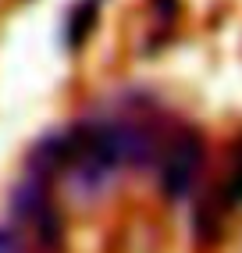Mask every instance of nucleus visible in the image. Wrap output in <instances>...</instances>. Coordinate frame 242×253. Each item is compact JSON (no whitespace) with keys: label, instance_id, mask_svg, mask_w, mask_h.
Segmentation results:
<instances>
[{"label":"nucleus","instance_id":"1","mask_svg":"<svg viewBox=\"0 0 242 253\" xmlns=\"http://www.w3.org/2000/svg\"><path fill=\"white\" fill-rule=\"evenodd\" d=\"M200 161H203V139L196 132H182V136L171 143L167 157H164V171H161V185H164V193L171 200H182L193 189Z\"/></svg>","mask_w":242,"mask_h":253},{"label":"nucleus","instance_id":"5","mask_svg":"<svg viewBox=\"0 0 242 253\" xmlns=\"http://www.w3.org/2000/svg\"><path fill=\"white\" fill-rule=\"evenodd\" d=\"M0 253H22V239L7 228H0Z\"/></svg>","mask_w":242,"mask_h":253},{"label":"nucleus","instance_id":"2","mask_svg":"<svg viewBox=\"0 0 242 253\" xmlns=\"http://www.w3.org/2000/svg\"><path fill=\"white\" fill-rule=\"evenodd\" d=\"M14 214H18L25 225L36 228V235H40L46 246H54V243H57L61 221H57V211H54V204H50V196H46V185H43V182L29 178L25 185H18V189H14Z\"/></svg>","mask_w":242,"mask_h":253},{"label":"nucleus","instance_id":"3","mask_svg":"<svg viewBox=\"0 0 242 253\" xmlns=\"http://www.w3.org/2000/svg\"><path fill=\"white\" fill-rule=\"evenodd\" d=\"M93 25H96V4H79L75 14H72V25H68L72 46H82V40L93 32Z\"/></svg>","mask_w":242,"mask_h":253},{"label":"nucleus","instance_id":"4","mask_svg":"<svg viewBox=\"0 0 242 253\" xmlns=\"http://www.w3.org/2000/svg\"><path fill=\"white\" fill-rule=\"evenodd\" d=\"M224 200H228V207L242 204V168H235L232 178H228V189H224Z\"/></svg>","mask_w":242,"mask_h":253}]
</instances>
